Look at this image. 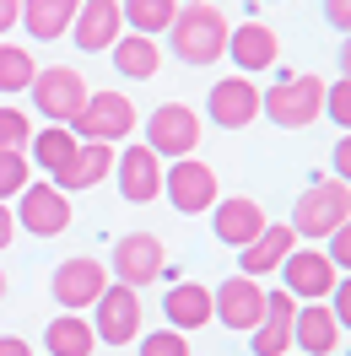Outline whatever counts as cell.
Here are the masks:
<instances>
[{"label": "cell", "instance_id": "obj_6", "mask_svg": "<svg viewBox=\"0 0 351 356\" xmlns=\"http://www.w3.org/2000/svg\"><path fill=\"white\" fill-rule=\"evenodd\" d=\"M162 189H168V205H173L178 216H200V211H211L217 195H221L211 162H200V156H178L173 168L162 173Z\"/></svg>", "mask_w": 351, "mask_h": 356}, {"label": "cell", "instance_id": "obj_29", "mask_svg": "<svg viewBox=\"0 0 351 356\" xmlns=\"http://www.w3.org/2000/svg\"><path fill=\"white\" fill-rule=\"evenodd\" d=\"M33 76H38V65H33V54L17 44H0V92L11 97V92H27L33 87Z\"/></svg>", "mask_w": 351, "mask_h": 356}, {"label": "cell", "instance_id": "obj_14", "mask_svg": "<svg viewBox=\"0 0 351 356\" xmlns=\"http://www.w3.org/2000/svg\"><path fill=\"white\" fill-rule=\"evenodd\" d=\"M205 113H211L217 130H249V124L260 119V87H254V76H227V81H217L211 97H205Z\"/></svg>", "mask_w": 351, "mask_h": 356}, {"label": "cell", "instance_id": "obj_39", "mask_svg": "<svg viewBox=\"0 0 351 356\" xmlns=\"http://www.w3.org/2000/svg\"><path fill=\"white\" fill-rule=\"evenodd\" d=\"M0 356H33V346L22 334H0Z\"/></svg>", "mask_w": 351, "mask_h": 356}, {"label": "cell", "instance_id": "obj_1", "mask_svg": "<svg viewBox=\"0 0 351 356\" xmlns=\"http://www.w3.org/2000/svg\"><path fill=\"white\" fill-rule=\"evenodd\" d=\"M227 33H233V22L217 6H178L168 44L184 65H211V60H227Z\"/></svg>", "mask_w": 351, "mask_h": 356}, {"label": "cell", "instance_id": "obj_9", "mask_svg": "<svg viewBox=\"0 0 351 356\" xmlns=\"http://www.w3.org/2000/svg\"><path fill=\"white\" fill-rule=\"evenodd\" d=\"M17 232H33V238H60L70 227V195L54 189V184H27L17 195Z\"/></svg>", "mask_w": 351, "mask_h": 356}, {"label": "cell", "instance_id": "obj_16", "mask_svg": "<svg viewBox=\"0 0 351 356\" xmlns=\"http://www.w3.org/2000/svg\"><path fill=\"white\" fill-rule=\"evenodd\" d=\"M70 33H76V49H81V54H109V49L119 44V33H125L119 0H81Z\"/></svg>", "mask_w": 351, "mask_h": 356}, {"label": "cell", "instance_id": "obj_32", "mask_svg": "<svg viewBox=\"0 0 351 356\" xmlns=\"http://www.w3.org/2000/svg\"><path fill=\"white\" fill-rule=\"evenodd\" d=\"M141 356H189V340L178 330H152L141 334Z\"/></svg>", "mask_w": 351, "mask_h": 356}, {"label": "cell", "instance_id": "obj_41", "mask_svg": "<svg viewBox=\"0 0 351 356\" xmlns=\"http://www.w3.org/2000/svg\"><path fill=\"white\" fill-rule=\"evenodd\" d=\"M341 76H346V81H351V33H346V38H341Z\"/></svg>", "mask_w": 351, "mask_h": 356}, {"label": "cell", "instance_id": "obj_44", "mask_svg": "<svg viewBox=\"0 0 351 356\" xmlns=\"http://www.w3.org/2000/svg\"><path fill=\"white\" fill-rule=\"evenodd\" d=\"M346 356H351V351H346Z\"/></svg>", "mask_w": 351, "mask_h": 356}, {"label": "cell", "instance_id": "obj_35", "mask_svg": "<svg viewBox=\"0 0 351 356\" xmlns=\"http://www.w3.org/2000/svg\"><path fill=\"white\" fill-rule=\"evenodd\" d=\"M329 313H335L341 330H351V275H346V281H335V291H329Z\"/></svg>", "mask_w": 351, "mask_h": 356}, {"label": "cell", "instance_id": "obj_38", "mask_svg": "<svg viewBox=\"0 0 351 356\" xmlns=\"http://www.w3.org/2000/svg\"><path fill=\"white\" fill-rule=\"evenodd\" d=\"M17 22H22V0H0V33H11Z\"/></svg>", "mask_w": 351, "mask_h": 356}, {"label": "cell", "instance_id": "obj_22", "mask_svg": "<svg viewBox=\"0 0 351 356\" xmlns=\"http://www.w3.org/2000/svg\"><path fill=\"white\" fill-rule=\"evenodd\" d=\"M292 248H297V232H292V227H276V222H270L249 248H238V270L260 281V275H270V270H281V259L292 254Z\"/></svg>", "mask_w": 351, "mask_h": 356}, {"label": "cell", "instance_id": "obj_11", "mask_svg": "<svg viewBox=\"0 0 351 356\" xmlns=\"http://www.w3.org/2000/svg\"><path fill=\"white\" fill-rule=\"evenodd\" d=\"M146 146H152L157 156H195L200 146V113L189 108V103H162V108L146 119Z\"/></svg>", "mask_w": 351, "mask_h": 356}, {"label": "cell", "instance_id": "obj_20", "mask_svg": "<svg viewBox=\"0 0 351 356\" xmlns=\"http://www.w3.org/2000/svg\"><path fill=\"white\" fill-rule=\"evenodd\" d=\"M292 346H297V356H329L341 346V324H335L329 302L297 308V318H292Z\"/></svg>", "mask_w": 351, "mask_h": 356}, {"label": "cell", "instance_id": "obj_19", "mask_svg": "<svg viewBox=\"0 0 351 356\" xmlns=\"http://www.w3.org/2000/svg\"><path fill=\"white\" fill-rule=\"evenodd\" d=\"M292 318H297V297L286 286L265 291V324L254 330V356H292Z\"/></svg>", "mask_w": 351, "mask_h": 356}, {"label": "cell", "instance_id": "obj_8", "mask_svg": "<svg viewBox=\"0 0 351 356\" xmlns=\"http://www.w3.org/2000/svg\"><path fill=\"white\" fill-rule=\"evenodd\" d=\"M119 286H146L157 275H168V248L157 232H125L119 243H114V270H109Z\"/></svg>", "mask_w": 351, "mask_h": 356}, {"label": "cell", "instance_id": "obj_30", "mask_svg": "<svg viewBox=\"0 0 351 356\" xmlns=\"http://www.w3.org/2000/svg\"><path fill=\"white\" fill-rule=\"evenodd\" d=\"M27 184H33V162H27V152H0V205L17 200Z\"/></svg>", "mask_w": 351, "mask_h": 356}, {"label": "cell", "instance_id": "obj_28", "mask_svg": "<svg viewBox=\"0 0 351 356\" xmlns=\"http://www.w3.org/2000/svg\"><path fill=\"white\" fill-rule=\"evenodd\" d=\"M119 11H125V27H135V33L157 38V33H168V27H173L178 0H125Z\"/></svg>", "mask_w": 351, "mask_h": 356}, {"label": "cell", "instance_id": "obj_27", "mask_svg": "<svg viewBox=\"0 0 351 356\" xmlns=\"http://www.w3.org/2000/svg\"><path fill=\"white\" fill-rule=\"evenodd\" d=\"M76 152H81V140L70 135V124H44V130L27 140V162H38L44 173H60Z\"/></svg>", "mask_w": 351, "mask_h": 356}, {"label": "cell", "instance_id": "obj_7", "mask_svg": "<svg viewBox=\"0 0 351 356\" xmlns=\"http://www.w3.org/2000/svg\"><path fill=\"white\" fill-rule=\"evenodd\" d=\"M92 334H98V346H130V340H141V297H135V286L109 281V291L92 302Z\"/></svg>", "mask_w": 351, "mask_h": 356}, {"label": "cell", "instance_id": "obj_34", "mask_svg": "<svg viewBox=\"0 0 351 356\" xmlns=\"http://www.w3.org/2000/svg\"><path fill=\"white\" fill-rule=\"evenodd\" d=\"M325 243H329V248H325L329 265H335V270H351V222H346V227H335Z\"/></svg>", "mask_w": 351, "mask_h": 356}, {"label": "cell", "instance_id": "obj_23", "mask_svg": "<svg viewBox=\"0 0 351 356\" xmlns=\"http://www.w3.org/2000/svg\"><path fill=\"white\" fill-rule=\"evenodd\" d=\"M162 313H168V330H178V334L211 324V318H217V313H211V286H200V281H178V286H168Z\"/></svg>", "mask_w": 351, "mask_h": 356}, {"label": "cell", "instance_id": "obj_25", "mask_svg": "<svg viewBox=\"0 0 351 356\" xmlns=\"http://www.w3.org/2000/svg\"><path fill=\"white\" fill-rule=\"evenodd\" d=\"M109 60L125 81H152L157 65H162V49H157L146 33H119V44L109 49Z\"/></svg>", "mask_w": 351, "mask_h": 356}, {"label": "cell", "instance_id": "obj_15", "mask_svg": "<svg viewBox=\"0 0 351 356\" xmlns=\"http://www.w3.org/2000/svg\"><path fill=\"white\" fill-rule=\"evenodd\" d=\"M265 227H270V216H265L260 200H249V195H227V200L211 205V232H217L227 248H249Z\"/></svg>", "mask_w": 351, "mask_h": 356}, {"label": "cell", "instance_id": "obj_43", "mask_svg": "<svg viewBox=\"0 0 351 356\" xmlns=\"http://www.w3.org/2000/svg\"><path fill=\"white\" fill-rule=\"evenodd\" d=\"M0 297H6V270H0Z\"/></svg>", "mask_w": 351, "mask_h": 356}, {"label": "cell", "instance_id": "obj_13", "mask_svg": "<svg viewBox=\"0 0 351 356\" xmlns=\"http://www.w3.org/2000/svg\"><path fill=\"white\" fill-rule=\"evenodd\" d=\"M335 281H341V270L329 265L325 248H292L281 259V286L292 297H303V302H325L335 291Z\"/></svg>", "mask_w": 351, "mask_h": 356}, {"label": "cell", "instance_id": "obj_42", "mask_svg": "<svg viewBox=\"0 0 351 356\" xmlns=\"http://www.w3.org/2000/svg\"><path fill=\"white\" fill-rule=\"evenodd\" d=\"M178 6H211V0H178Z\"/></svg>", "mask_w": 351, "mask_h": 356}, {"label": "cell", "instance_id": "obj_10", "mask_svg": "<svg viewBox=\"0 0 351 356\" xmlns=\"http://www.w3.org/2000/svg\"><path fill=\"white\" fill-rule=\"evenodd\" d=\"M211 313H217L227 330L254 334L265 324V286L254 275H227L217 291H211Z\"/></svg>", "mask_w": 351, "mask_h": 356}, {"label": "cell", "instance_id": "obj_31", "mask_svg": "<svg viewBox=\"0 0 351 356\" xmlns=\"http://www.w3.org/2000/svg\"><path fill=\"white\" fill-rule=\"evenodd\" d=\"M33 140V119L22 108H0V152H22Z\"/></svg>", "mask_w": 351, "mask_h": 356}, {"label": "cell", "instance_id": "obj_2", "mask_svg": "<svg viewBox=\"0 0 351 356\" xmlns=\"http://www.w3.org/2000/svg\"><path fill=\"white\" fill-rule=\"evenodd\" d=\"M325 76H281L270 92H260V113L281 130H308L325 113Z\"/></svg>", "mask_w": 351, "mask_h": 356}, {"label": "cell", "instance_id": "obj_37", "mask_svg": "<svg viewBox=\"0 0 351 356\" xmlns=\"http://www.w3.org/2000/svg\"><path fill=\"white\" fill-rule=\"evenodd\" d=\"M335 178H341V184H351V130L335 140Z\"/></svg>", "mask_w": 351, "mask_h": 356}, {"label": "cell", "instance_id": "obj_12", "mask_svg": "<svg viewBox=\"0 0 351 356\" xmlns=\"http://www.w3.org/2000/svg\"><path fill=\"white\" fill-rule=\"evenodd\" d=\"M109 270L98 265V259H87V254H76V259H65V265L54 270V281H49V291H54V302L65 313H87L103 291H109Z\"/></svg>", "mask_w": 351, "mask_h": 356}, {"label": "cell", "instance_id": "obj_18", "mask_svg": "<svg viewBox=\"0 0 351 356\" xmlns=\"http://www.w3.org/2000/svg\"><path fill=\"white\" fill-rule=\"evenodd\" d=\"M276 54H281L276 27H265V22H238L233 33H227V60L238 65V76L270 70V65H276Z\"/></svg>", "mask_w": 351, "mask_h": 356}, {"label": "cell", "instance_id": "obj_40", "mask_svg": "<svg viewBox=\"0 0 351 356\" xmlns=\"http://www.w3.org/2000/svg\"><path fill=\"white\" fill-rule=\"evenodd\" d=\"M11 238H17V216H11V211H6V205H0V248L11 243Z\"/></svg>", "mask_w": 351, "mask_h": 356}, {"label": "cell", "instance_id": "obj_36", "mask_svg": "<svg viewBox=\"0 0 351 356\" xmlns=\"http://www.w3.org/2000/svg\"><path fill=\"white\" fill-rule=\"evenodd\" d=\"M325 17H329V27L346 38L351 33V0H325Z\"/></svg>", "mask_w": 351, "mask_h": 356}, {"label": "cell", "instance_id": "obj_3", "mask_svg": "<svg viewBox=\"0 0 351 356\" xmlns=\"http://www.w3.org/2000/svg\"><path fill=\"white\" fill-rule=\"evenodd\" d=\"M346 222H351V184L329 178V184H308L303 195H297L286 227L297 238H329L335 227H346Z\"/></svg>", "mask_w": 351, "mask_h": 356}, {"label": "cell", "instance_id": "obj_24", "mask_svg": "<svg viewBox=\"0 0 351 356\" xmlns=\"http://www.w3.org/2000/svg\"><path fill=\"white\" fill-rule=\"evenodd\" d=\"M76 11H81V0H22V27L38 44H54L70 33Z\"/></svg>", "mask_w": 351, "mask_h": 356}, {"label": "cell", "instance_id": "obj_21", "mask_svg": "<svg viewBox=\"0 0 351 356\" xmlns=\"http://www.w3.org/2000/svg\"><path fill=\"white\" fill-rule=\"evenodd\" d=\"M109 173H114V146H103V140H81V152L54 173V189L81 195V189H92V184H103Z\"/></svg>", "mask_w": 351, "mask_h": 356}, {"label": "cell", "instance_id": "obj_17", "mask_svg": "<svg viewBox=\"0 0 351 356\" xmlns=\"http://www.w3.org/2000/svg\"><path fill=\"white\" fill-rule=\"evenodd\" d=\"M114 173H119V195L130 205H146L162 195V156L141 140V146H125V156H114Z\"/></svg>", "mask_w": 351, "mask_h": 356}, {"label": "cell", "instance_id": "obj_4", "mask_svg": "<svg viewBox=\"0 0 351 356\" xmlns=\"http://www.w3.org/2000/svg\"><path fill=\"white\" fill-rule=\"evenodd\" d=\"M135 103L125 97V92H92L87 108L70 119V135L76 140H103V146H114V140H130L135 135Z\"/></svg>", "mask_w": 351, "mask_h": 356}, {"label": "cell", "instance_id": "obj_26", "mask_svg": "<svg viewBox=\"0 0 351 356\" xmlns=\"http://www.w3.org/2000/svg\"><path fill=\"white\" fill-rule=\"evenodd\" d=\"M44 351L49 356H92L98 351V334L81 313H60V318H49L44 330Z\"/></svg>", "mask_w": 351, "mask_h": 356}, {"label": "cell", "instance_id": "obj_33", "mask_svg": "<svg viewBox=\"0 0 351 356\" xmlns=\"http://www.w3.org/2000/svg\"><path fill=\"white\" fill-rule=\"evenodd\" d=\"M325 113L341 124V130H351V81L341 76L335 87H325Z\"/></svg>", "mask_w": 351, "mask_h": 356}, {"label": "cell", "instance_id": "obj_5", "mask_svg": "<svg viewBox=\"0 0 351 356\" xmlns=\"http://www.w3.org/2000/svg\"><path fill=\"white\" fill-rule=\"evenodd\" d=\"M27 92H33V103H38V113H44L49 124H70L76 113L87 108V97H92L76 65H49V70H38Z\"/></svg>", "mask_w": 351, "mask_h": 356}]
</instances>
